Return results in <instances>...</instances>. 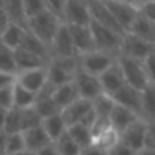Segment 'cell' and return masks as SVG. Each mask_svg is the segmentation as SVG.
Returning a JSON list of instances; mask_svg holds the SVG:
<instances>
[{"mask_svg":"<svg viewBox=\"0 0 155 155\" xmlns=\"http://www.w3.org/2000/svg\"><path fill=\"white\" fill-rule=\"evenodd\" d=\"M61 23L63 22L56 15L49 12L48 10H44L42 12L37 14L31 18H27L26 30L30 34L34 35L37 40H40L45 46L51 48V44Z\"/></svg>","mask_w":155,"mask_h":155,"instance_id":"obj_1","label":"cell"},{"mask_svg":"<svg viewBox=\"0 0 155 155\" xmlns=\"http://www.w3.org/2000/svg\"><path fill=\"white\" fill-rule=\"evenodd\" d=\"M116 61L120 65L121 72H123L124 76V82H125L127 86H129V87L135 88L137 91H143L148 86L155 84V82L151 80L150 76L146 72L143 61L129 59V57L121 56V54L117 56Z\"/></svg>","mask_w":155,"mask_h":155,"instance_id":"obj_2","label":"cell"},{"mask_svg":"<svg viewBox=\"0 0 155 155\" xmlns=\"http://www.w3.org/2000/svg\"><path fill=\"white\" fill-rule=\"evenodd\" d=\"M88 29H90L95 51L105 52V53L113 54L116 57L118 56L123 35L117 34V33L112 31V30L106 29V27L101 26L93 21H90V23H88Z\"/></svg>","mask_w":155,"mask_h":155,"instance_id":"obj_3","label":"cell"},{"mask_svg":"<svg viewBox=\"0 0 155 155\" xmlns=\"http://www.w3.org/2000/svg\"><path fill=\"white\" fill-rule=\"evenodd\" d=\"M116 59L117 57L113 56V54L105 53V52L101 51H95V49L78 56L79 70L94 76H99L101 74H104L116 61Z\"/></svg>","mask_w":155,"mask_h":155,"instance_id":"obj_4","label":"cell"},{"mask_svg":"<svg viewBox=\"0 0 155 155\" xmlns=\"http://www.w3.org/2000/svg\"><path fill=\"white\" fill-rule=\"evenodd\" d=\"M155 53V45L150 42L140 40V38L135 37V35L125 33L121 40V46H120V53L121 56L129 57L134 60H139L143 61L146 60L150 54Z\"/></svg>","mask_w":155,"mask_h":155,"instance_id":"obj_5","label":"cell"},{"mask_svg":"<svg viewBox=\"0 0 155 155\" xmlns=\"http://www.w3.org/2000/svg\"><path fill=\"white\" fill-rule=\"evenodd\" d=\"M86 4H87L88 14H90V21L95 22V23L101 25V26L106 27V29L112 30V31L117 33L120 35L125 34V31L118 26V23L114 21V18L109 12L106 5L104 4V2H101V0H86Z\"/></svg>","mask_w":155,"mask_h":155,"instance_id":"obj_6","label":"cell"},{"mask_svg":"<svg viewBox=\"0 0 155 155\" xmlns=\"http://www.w3.org/2000/svg\"><path fill=\"white\" fill-rule=\"evenodd\" d=\"M72 82L75 84L78 97L82 99H87L91 102L93 99H95L97 97L102 94L98 76L90 75V74H86L83 71L78 70L74 75Z\"/></svg>","mask_w":155,"mask_h":155,"instance_id":"obj_7","label":"cell"},{"mask_svg":"<svg viewBox=\"0 0 155 155\" xmlns=\"http://www.w3.org/2000/svg\"><path fill=\"white\" fill-rule=\"evenodd\" d=\"M61 22L65 25L87 26L90 23V14L86 0H65L61 14Z\"/></svg>","mask_w":155,"mask_h":155,"instance_id":"obj_8","label":"cell"},{"mask_svg":"<svg viewBox=\"0 0 155 155\" xmlns=\"http://www.w3.org/2000/svg\"><path fill=\"white\" fill-rule=\"evenodd\" d=\"M113 99V102L125 109L131 110L132 113L143 120V112H142V91H137L129 86H123L120 90L109 95ZM147 123V121H146Z\"/></svg>","mask_w":155,"mask_h":155,"instance_id":"obj_9","label":"cell"},{"mask_svg":"<svg viewBox=\"0 0 155 155\" xmlns=\"http://www.w3.org/2000/svg\"><path fill=\"white\" fill-rule=\"evenodd\" d=\"M148 125L153 124L146 123L142 118L135 120L132 124H129L123 132H120V143L131 148L132 151H139L143 148V139H144V134L147 131Z\"/></svg>","mask_w":155,"mask_h":155,"instance_id":"obj_10","label":"cell"},{"mask_svg":"<svg viewBox=\"0 0 155 155\" xmlns=\"http://www.w3.org/2000/svg\"><path fill=\"white\" fill-rule=\"evenodd\" d=\"M104 4L106 5V8L112 14L114 21L118 23V26L125 33L128 31L134 19L137 15L136 8L129 4H125V3L120 2V0H105Z\"/></svg>","mask_w":155,"mask_h":155,"instance_id":"obj_11","label":"cell"},{"mask_svg":"<svg viewBox=\"0 0 155 155\" xmlns=\"http://www.w3.org/2000/svg\"><path fill=\"white\" fill-rule=\"evenodd\" d=\"M51 59L53 57H76L75 48L72 45V40H71L70 31L65 23H61V26L59 27L56 35H54L53 41L51 44Z\"/></svg>","mask_w":155,"mask_h":155,"instance_id":"obj_12","label":"cell"},{"mask_svg":"<svg viewBox=\"0 0 155 155\" xmlns=\"http://www.w3.org/2000/svg\"><path fill=\"white\" fill-rule=\"evenodd\" d=\"M68 31H70L72 45L75 48V52L78 56L84 54L87 52L94 51V42L91 38L90 29L87 26H79V25H67Z\"/></svg>","mask_w":155,"mask_h":155,"instance_id":"obj_13","label":"cell"},{"mask_svg":"<svg viewBox=\"0 0 155 155\" xmlns=\"http://www.w3.org/2000/svg\"><path fill=\"white\" fill-rule=\"evenodd\" d=\"M46 67H48V65H46ZM46 67L18 72L15 75V82L18 83V84H21L23 88L31 91L33 94H37L38 90H40L46 82V76H48Z\"/></svg>","mask_w":155,"mask_h":155,"instance_id":"obj_14","label":"cell"},{"mask_svg":"<svg viewBox=\"0 0 155 155\" xmlns=\"http://www.w3.org/2000/svg\"><path fill=\"white\" fill-rule=\"evenodd\" d=\"M98 79L102 88V93L107 94V95H112L113 93L120 90L123 86H125L123 72H121V68L117 64V61L113 63L104 74H101L98 76Z\"/></svg>","mask_w":155,"mask_h":155,"instance_id":"obj_15","label":"cell"},{"mask_svg":"<svg viewBox=\"0 0 155 155\" xmlns=\"http://www.w3.org/2000/svg\"><path fill=\"white\" fill-rule=\"evenodd\" d=\"M25 142V151L26 153H37L38 150L46 147V146L52 144L51 139L48 137V135L45 134V131L42 129V127L38 125L34 128H30L27 131L22 132Z\"/></svg>","mask_w":155,"mask_h":155,"instance_id":"obj_16","label":"cell"},{"mask_svg":"<svg viewBox=\"0 0 155 155\" xmlns=\"http://www.w3.org/2000/svg\"><path fill=\"white\" fill-rule=\"evenodd\" d=\"M88 110H91V102L87 99L78 98L72 104L65 106L63 110H60V116H61L65 127H70L79 123Z\"/></svg>","mask_w":155,"mask_h":155,"instance_id":"obj_17","label":"cell"},{"mask_svg":"<svg viewBox=\"0 0 155 155\" xmlns=\"http://www.w3.org/2000/svg\"><path fill=\"white\" fill-rule=\"evenodd\" d=\"M14 59H15L16 74L23 72V71L35 70V68H44L49 63L42 57L35 56V54L23 51V49H15L14 51Z\"/></svg>","mask_w":155,"mask_h":155,"instance_id":"obj_18","label":"cell"},{"mask_svg":"<svg viewBox=\"0 0 155 155\" xmlns=\"http://www.w3.org/2000/svg\"><path fill=\"white\" fill-rule=\"evenodd\" d=\"M127 33L146 41V42H150L155 45V22H151L148 19L143 18L139 14L134 19L131 27L128 29Z\"/></svg>","mask_w":155,"mask_h":155,"instance_id":"obj_19","label":"cell"},{"mask_svg":"<svg viewBox=\"0 0 155 155\" xmlns=\"http://www.w3.org/2000/svg\"><path fill=\"white\" fill-rule=\"evenodd\" d=\"M137 118L139 117H137L135 113H132L131 110L125 109V107L120 106V105H117V104H114V106H113L112 112H110V114H109L110 125H112V128L114 129V131L118 132V135H120V132H123L129 124H132L135 120H137Z\"/></svg>","mask_w":155,"mask_h":155,"instance_id":"obj_20","label":"cell"},{"mask_svg":"<svg viewBox=\"0 0 155 155\" xmlns=\"http://www.w3.org/2000/svg\"><path fill=\"white\" fill-rule=\"evenodd\" d=\"M2 8L4 10L5 15H7L8 21L14 25L26 29V23H27V16L25 14V8H23V3L22 0H4L3 2Z\"/></svg>","mask_w":155,"mask_h":155,"instance_id":"obj_21","label":"cell"},{"mask_svg":"<svg viewBox=\"0 0 155 155\" xmlns=\"http://www.w3.org/2000/svg\"><path fill=\"white\" fill-rule=\"evenodd\" d=\"M52 101L54 102V105L57 106L59 110H63L65 106H68L70 104H72L75 99H78V93L74 82H68L65 84H61L59 87H56L53 95L51 97Z\"/></svg>","mask_w":155,"mask_h":155,"instance_id":"obj_22","label":"cell"},{"mask_svg":"<svg viewBox=\"0 0 155 155\" xmlns=\"http://www.w3.org/2000/svg\"><path fill=\"white\" fill-rule=\"evenodd\" d=\"M25 34H26V29L18 26V25L10 23L7 26V29L0 34V44L7 46L11 51H15L21 46Z\"/></svg>","mask_w":155,"mask_h":155,"instance_id":"obj_23","label":"cell"},{"mask_svg":"<svg viewBox=\"0 0 155 155\" xmlns=\"http://www.w3.org/2000/svg\"><path fill=\"white\" fill-rule=\"evenodd\" d=\"M41 127H42V129L45 131V134L48 135V137L51 139L52 143L56 142L65 132V129H67V127H65L60 113L51 116V117L42 118V120H41Z\"/></svg>","mask_w":155,"mask_h":155,"instance_id":"obj_24","label":"cell"},{"mask_svg":"<svg viewBox=\"0 0 155 155\" xmlns=\"http://www.w3.org/2000/svg\"><path fill=\"white\" fill-rule=\"evenodd\" d=\"M18 49H23V51H27L30 53L35 54V56H40L42 59H45L46 61L51 60V52H49V48L45 46L40 40L34 37L33 34H30L26 30V34H25L23 40H22V44Z\"/></svg>","mask_w":155,"mask_h":155,"instance_id":"obj_25","label":"cell"},{"mask_svg":"<svg viewBox=\"0 0 155 155\" xmlns=\"http://www.w3.org/2000/svg\"><path fill=\"white\" fill-rule=\"evenodd\" d=\"M142 112L143 120L148 124H155V84L142 91Z\"/></svg>","mask_w":155,"mask_h":155,"instance_id":"obj_26","label":"cell"},{"mask_svg":"<svg viewBox=\"0 0 155 155\" xmlns=\"http://www.w3.org/2000/svg\"><path fill=\"white\" fill-rule=\"evenodd\" d=\"M35 102V94L23 88L21 84L14 82L12 84V107L16 109H27L31 107Z\"/></svg>","mask_w":155,"mask_h":155,"instance_id":"obj_27","label":"cell"},{"mask_svg":"<svg viewBox=\"0 0 155 155\" xmlns=\"http://www.w3.org/2000/svg\"><path fill=\"white\" fill-rule=\"evenodd\" d=\"M65 131H67L70 137L76 143V146L80 150L90 147L91 143H93V137H91L90 129L86 128L82 124L78 123V124H74V125H70V127H67Z\"/></svg>","mask_w":155,"mask_h":155,"instance_id":"obj_28","label":"cell"},{"mask_svg":"<svg viewBox=\"0 0 155 155\" xmlns=\"http://www.w3.org/2000/svg\"><path fill=\"white\" fill-rule=\"evenodd\" d=\"M118 142H120V135H118V132L114 131L113 128H109L105 132H102L101 135L94 137L91 146H94V147L107 153V151L114 147Z\"/></svg>","mask_w":155,"mask_h":155,"instance_id":"obj_29","label":"cell"},{"mask_svg":"<svg viewBox=\"0 0 155 155\" xmlns=\"http://www.w3.org/2000/svg\"><path fill=\"white\" fill-rule=\"evenodd\" d=\"M53 146L57 151V155H80V148L76 146V143L70 137L67 131L53 142Z\"/></svg>","mask_w":155,"mask_h":155,"instance_id":"obj_30","label":"cell"},{"mask_svg":"<svg viewBox=\"0 0 155 155\" xmlns=\"http://www.w3.org/2000/svg\"><path fill=\"white\" fill-rule=\"evenodd\" d=\"M0 72L7 75H16L15 59H14V51L8 49L7 46L0 44Z\"/></svg>","mask_w":155,"mask_h":155,"instance_id":"obj_31","label":"cell"},{"mask_svg":"<svg viewBox=\"0 0 155 155\" xmlns=\"http://www.w3.org/2000/svg\"><path fill=\"white\" fill-rule=\"evenodd\" d=\"M113 106H114V102L110 98L107 94L102 93L101 95H98L95 99L91 101V107L95 112V114L98 117H107L109 118V114L112 112Z\"/></svg>","mask_w":155,"mask_h":155,"instance_id":"obj_32","label":"cell"},{"mask_svg":"<svg viewBox=\"0 0 155 155\" xmlns=\"http://www.w3.org/2000/svg\"><path fill=\"white\" fill-rule=\"evenodd\" d=\"M46 71H48L46 80H48L51 84H53L54 87H59V86L65 84V83H68V82H72V79H74V75L65 72L61 68L56 67V65H53V64H48Z\"/></svg>","mask_w":155,"mask_h":155,"instance_id":"obj_33","label":"cell"},{"mask_svg":"<svg viewBox=\"0 0 155 155\" xmlns=\"http://www.w3.org/2000/svg\"><path fill=\"white\" fill-rule=\"evenodd\" d=\"M3 132H4L5 135L22 132V129H21V109L11 107L10 110H7Z\"/></svg>","mask_w":155,"mask_h":155,"instance_id":"obj_34","label":"cell"},{"mask_svg":"<svg viewBox=\"0 0 155 155\" xmlns=\"http://www.w3.org/2000/svg\"><path fill=\"white\" fill-rule=\"evenodd\" d=\"M34 110L37 112V114L40 116V118H46L51 117L53 114H57L60 113V110L57 109V106L54 105V102L52 101V98H46V99H38V101L34 102L33 105Z\"/></svg>","mask_w":155,"mask_h":155,"instance_id":"obj_35","label":"cell"},{"mask_svg":"<svg viewBox=\"0 0 155 155\" xmlns=\"http://www.w3.org/2000/svg\"><path fill=\"white\" fill-rule=\"evenodd\" d=\"M41 125V118L34 110V107H27V109H21V129L22 132L27 131L30 128Z\"/></svg>","mask_w":155,"mask_h":155,"instance_id":"obj_36","label":"cell"},{"mask_svg":"<svg viewBox=\"0 0 155 155\" xmlns=\"http://www.w3.org/2000/svg\"><path fill=\"white\" fill-rule=\"evenodd\" d=\"M18 153H25V142H23L22 132L7 135V139H5L4 155L18 154Z\"/></svg>","mask_w":155,"mask_h":155,"instance_id":"obj_37","label":"cell"},{"mask_svg":"<svg viewBox=\"0 0 155 155\" xmlns=\"http://www.w3.org/2000/svg\"><path fill=\"white\" fill-rule=\"evenodd\" d=\"M48 64H53L56 67L61 68L63 71L71 74V75H75V72L79 70V60L76 57H53V59L49 60Z\"/></svg>","mask_w":155,"mask_h":155,"instance_id":"obj_38","label":"cell"},{"mask_svg":"<svg viewBox=\"0 0 155 155\" xmlns=\"http://www.w3.org/2000/svg\"><path fill=\"white\" fill-rule=\"evenodd\" d=\"M22 3H23L25 14L27 18H31L45 10L44 0H22Z\"/></svg>","mask_w":155,"mask_h":155,"instance_id":"obj_39","label":"cell"},{"mask_svg":"<svg viewBox=\"0 0 155 155\" xmlns=\"http://www.w3.org/2000/svg\"><path fill=\"white\" fill-rule=\"evenodd\" d=\"M112 128V125H110V121L107 117H98L97 116L95 121H94V124L91 125L90 128V134H91V137H95L98 136V135H101L102 132H105L106 129Z\"/></svg>","mask_w":155,"mask_h":155,"instance_id":"obj_40","label":"cell"},{"mask_svg":"<svg viewBox=\"0 0 155 155\" xmlns=\"http://www.w3.org/2000/svg\"><path fill=\"white\" fill-rule=\"evenodd\" d=\"M12 84L0 88V107L5 110L12 107Z\"/></svg>","mask_w":155,"mask_h":155,"instance_id":"obj_41","label":"cell"},{"mask_svg":"<svg viewBox=\"0 0 155 155\" xmlns=\"http://www.w3.org/2000/svg\"><path fill=\"white\" fill-rule=\"evenodd\" d=\"M137 14L143 18L148 19L151 22H155V2H144L136 8Z\"/></svg>","mask_w":155,"mask_h":155,"instance_id":"obj_42","label":"cell"},{"mask_svg":"<svg viewBox=\"0 0 155 155\" xmlns=\"http://www.w3.org/2000/svg\"><path fill=\"white\" fill-rule=\"evenodd\" d=\"M64 3H65V0H44L45 10H48L49 12L56 15L60 21H61V14H63V8H64Z\"/></svg>","mask_w":155,"mask_h":155,"instance_id":"obj_43","label":"cell"},{"mask_svg":"<svg viewBox=\"0 0 155 155\" xmlns=\"http://www.w3.org/2000/svg\"><path fill=\"white\" fill-rule=\"evenodd\" d=\"M154 125H148L147 131L144 134V139H143V148H148V150H155V132Z\"/></svg>","mask_w":155,"mask_h":155,"instance_id":"obj_44","label":"cell"},{"mask_svg":"<svg viewBox=\"0 0 155 155\" xmlns=\"http://www.w3.org/2000/svg\"><path fill=\"white\" fill-rule=\"evenodd\" d=\"M106 154L107 155H135L136 153H135V151H132L131 148H128L127 146H124L123 143L118 142L117 144H116L113 148H110Z\"/></svg>","mask_w":155,"mask_h":155,"instance_id":"obj_45","label":"cell"},{"mask_svg":"<svg viewBox=\"0 0 155 155\" xmlns=\"http://www.w3.org/2000/svg\"><path fill=\"white\" fill-rule=\"evenodd\" d=\"M154 64H155V53L150 54V56H148L146 60H143V65H144V68H146V72H147V75L150 76V79L155 82V74H154L155 70H154Z\"/></svg>","mask_w":155,"mask_h":155,"instance_id":"obj_46","label":"cell"},{"mask_svg":"<svg viewBox=\"0 0 155 155\" xmlns=\"http://www.w3.org/2000/svg\"><path fill=\"white\" fill-rule=\"evenodd\" d=\"M80 155H107L105 151L99 150V148L94 147V146H90L87 148H83L80 150Z\"/></svg>","mask_w":155,"mask_h":155,"instance_id":"obj_47","label":"cell"},{"mask_svg":"<svg viewBox=\"0 0 155 155\" xmlns=\"http://www.w3.org/2000/svg\"><path fill=\"white\" fill-rule=\"evenodd\" d=\"M15 82V76L12 75H7V74H2L0 72V88L5 87V86H10Z\"/></svg>","mask_w":155,"mask_h":155,"instance_id":"obj_48","label":"cell"},{"mask_svg":"<svg viewBox=\"0 0 155 155\" xmlns=\"http://www.w3.org/2000/svg\"><path fill=\"white\" fill-rule=\"evenodd\" d=\"M34 155H57V151H56V148H54L53 143H52V144L38 150L37 153H34Z\"/></svg>","mask_w":155,"mask_h":155,"instance_id":"obj_49","label":"cell"},{"mask_svg":"<svg viewBox=\"0 0 155 155\" xmlns=\"http://www.w3.org/2000/svg\"><path fill=\"white\" fill-rule=\"evenodd\" d=\"M10 23H11V22L8 21V18H7V15H5L4 10L0 7V34H2V33L7 29V26Z\"/></svg>","mask_w":155,"mask_h":155,"instance_id":"obj_50","label":"cell"},{"mask_svg":"<svg viewBox=\"0 0 155 155\" xmlns=\"http://www.w3.org/2000/svg\"><path fill=\"white\" fill-rule=\"evenodd\" d=\"M5 139H7V135L3 131H0V155H4L5 150Z\"/></svg>","mask_w":155,"mask_h":155,"instance_id":"obj_51","label":"cell"},{"mask_svg":"<svg viewBox=\"0 0 155 155\" xmlns=\"http://www.w3.org/2000/svg\"><path fill=\"white\" fill-rule=\"evenodd\" d=\"M5 114H7V110L3 109V107H0V131H3V127H4Z\"/></svg>","mask_w":155,"mask_h":155,"instance_id":"obj_52","label":"cell"},{"mask_svg":"<svg viewBox=\"0 0 155 155\" xmlns=\"http://www.w3.org/2000/svg\"><path fill=\"white\" fill-rule=\"evenodd\" d=\"M120 2H123V3H125V4H129V5H132V7H135V8H137L140 4H142V0H120Z\"/></svg>","mask_w":155,"mask_h":155,"instance_id":"obj_53","label":"cell"},{"mask_svg":"<svg viewBox=\"0 0 155 155\" xmlns=\"http://www.w3.org/2000/svg\"><path fill=\"white\" fill-rule=\"evenodd\" d=\"M135 155H155V150H148V148H142V150L136 151Z\"/></svg>","mask_w":155,"mask_h":155,"instance_id":"obj_54","label":"cell"},{"mask_svg":"<svg viewBox=\"0 0 155 155\" xmlns=\"http://www.w3.org/2000/svg\"><path fill=\"white\" fill-rule=\"evenodd\" d=\"M11 155H25V153H18V154H11Z\"/></svg>","mask_w":155,"mask_h":155,"instance_id":"obj_55","label":"cell"},{"mask_svg":"<svg viewBox=\"0 0 155 155\" xmlns=\"http://www.w3.org/2000/svg\"><path fill=\"white\" fill-rule=\"evenodd\" d=\"M25 155H34L33 153H26V151H25Z\"/></svg>","mask_w":155,"mask_h":155,"instance_id":"obj_56","label":"cell"},{"mask_svg":"<svg viewBox=\"0 0 155 155\" xmlns=\"http://www.w3.org/2000/svg\"><path fill=\"white\" fill-rule=\"evenodd\" d=\"M142 2L144 3V2H155V0H142Z\"/></svg>","mask_w":155,"mask_h":155,"instance_id":"obj_57","label":"cell"},{"mask_svg":"<svg viewBox=\"0 0 155 155\" xmlns=\"http://www.w3.org/2000/svg\"><path fill=\"white\" fill-rule=\"evenodd\" d=\"M3 2H4V0H0V7H2V5H3Z\"/></svg>","mask_w":155,"mask_h":155,"instance_id":"obj_58","label":"cell"},{"mask_svg":"<svg viewBox=\"0 0 155 155\" xmlns=\"http://www.w3.org/2000/svg\"><path fill=\"white\" fill-rule=\"evenodd\" d=\"M101 2H105V0H101Z\"/></svg>","mask_w":155,"mask_h":155,"instance_id":"obj_59","label":"cell"}]
</instances>
